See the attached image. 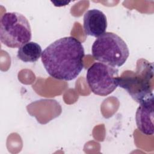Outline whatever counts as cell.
Wrapping results in <instances>:
<instances>
[{
	"label": "cell",
	"instance_id": "5",
	"mask_svg": "<svg viewBox=\"0 0 154 154\" xmlns=\"http://www.w3.org/2000/svg\"><path fill=\"white\" fill-rule=\"evenodd\" d=\"M119 69L106 64L97 62L87 70L86 81L95 94L105 96L112 93L119 85Z\"/></svg>",
	"mask_w": 154,
	"mask_h": 154
},
{
	"label": "cell",
	"instance_id": "7",
	"mask_svg": "<svg viewBox=\"0 0 154 154\" xmlns=\"http://www.w3.org/2000/svg\"><path fill=\"white\" fill-rule=\"evenodd\" d=\"M138 130L146 135L153 134V99L140 104L135 114Z\"/></svg>",
	"mask_w": 154,
	"mask_h": 154
},
{
	"label": "cell",
	"instance_id": "2",
	"mask_svg": "<svg viewBox=\"0 0 154 154\" xmlns=\"http://www.w3.org/2000/svg\"><path fill=\"white\" fill-rule=\"evenodd\" d=\"M153 64L147 60L137 61L135 71H124L119 78V85L138 103L153 99Z\"/></svg>",
	"mask_w": 154,
	"mask_h": 154
},
{
	"label": "cell",
	"instance_id": "4",
	"mask_svg": "<svg viewBox=\"0 0 154 154\" xmlns=\"http://www.w3.org/2000/svg\"><path fill=\"white\" fill-rule=\"evenodd\" d=\"M32 32L28 19L17 12L4 13L0 20V40L10 48H19L30 42Z\"/></svg>",
	"mask_w": 154,
	"mask_h": 154
},
{
	"label": "cell",
	"instance_id": "1",
	"mask_svg": "<svg viewBox=\"0 0 154 154\" xmlns=\"http://www.w3.org/2000/svg\"><path fill=\"white\" fill-rule=\"evenodd\" d=\"M84 49L77 38H60L42 52V64L49 76L62 81L75 79L84 67Z\"/></svg>",
	"mask_w": 154,
	"mask_h": 154
},
{
	"label": "cell",
	"instance_id": "6",
	"mask_svg": "<svg viewBox=\"0 0 154 154\" xmlns=\"http://www.w3.org/2000/svg\"><path fill=\"white\" fill-rule=\"evenodd\" d=\"M83 28L85 35L97 38L105 32L107 28L105 14L96 8L87 11L83 17Z\"/></svg>",
	"mask_w": 154,
	"mask_h": 154
},
{
	"label": "cell",
	"instance_id": "8",
	"mask_svg": "<svg viewBox=\"0 0 154 154\" xmlns=\"http://www.w3.org/2000/svg\"><path fill=\"white\" fill-rule=\"evenodd\" d=\"M42 49L39 44L29 42L19 48L17 57L24 63H35L42 56Z\"/></svg>",
	"mask_w": 154,
	"mask_h": 154
},
{
	"label": "cell",
	"instance_id": "3",
	"mask_svg": "<svg viewBox=\"0 0 154 154\" xmlns=\"http://www.w3.org/2000/svg\"><path fill=\"white\" fill-rule=\"evenodd\" d=\"M91 54L96 60L117 68L125 63L129 51L120 36L106 32L95 40L91 46Z\"/></svg>",
	"mask_w": 154,
	"mask_h": 154
}]
</instances>
